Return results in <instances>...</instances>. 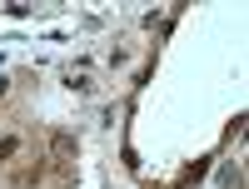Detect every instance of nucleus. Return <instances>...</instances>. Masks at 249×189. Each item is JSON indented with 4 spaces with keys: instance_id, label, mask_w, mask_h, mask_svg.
<instances>
[{
    "instance_id": "nucleus-1",
    "label": "nucleus",
    "mask_w": 249,
    "mask_h": 189,
    "mask_svg": "<svg viewBox=\"0 0 249 189\" xmlns=\"http://www.w3.org/2000/svg\"><path fill=\"white\" fill-rule=\"evenodd\" d=\"M50 155H55V164H75V135H50Z\"/></svg>"
},
{
    "instance_id": "nucleus-2",
    "label": "nucleus",
    "mask_w": 249,
    "mask_h": 189,
    "mask_svg": "<svg viewBox=\"0 0 249 189\" xmlns=\"http://www.w3.org/2000/svg\"><path fill=\"white\" fill-rule=\"evenodd\" d=\"M20 155V135H5V139H0V164H10Z\"/></svg>"
}]
</instances>
